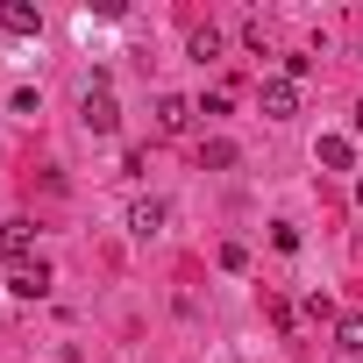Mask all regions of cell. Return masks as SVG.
Here are the masks:
<instances>
[{
    "instance_id": "1",
    "label": "cell",
    "mask_w": 363,
    "mask_h": 363,
    "mask_svg": "<svg viewBox=\"0 0 363 363\" xmlns=\"http://www.w3.org/2000/svg\"><path fill=\"white\" fill-rule=\"evenodd\" d=\"M79 121H86L93 135H114V121H121V114H114V93H107V79H93V86H86V100H79Z\"/></svg>"
},
{
    "instance_id": "2",
    "label": "cell",
    "mask_w": 363,
    "mask_h": 363,
    "mask_svg": "<svg viewBox=\"0 0 363 363\" xmlns=\"http://www.w3.org/2000/svg\"><path fill=\"white\" fill-rule=\"evenodd\" d=\"M8 292H15V299H43V292H50V264H43V257H36V264H15V271H8Z\"/></svg>"
},
{
    "instance_id": "3",
    "label": "cell",
    "mask_w": 363,
    "mask_h": 363,
    "mask_svg": "<svg viewBox=\"0 0 363 363\" xmlns=\"http://www.w3.org/2000/svg\"><path fill=\"white\" fill-rule=\"evenodd\" d=\"M264 114H271V121H292V114H299V86H292V79H264Z\"/></svg>"
},
{
    "instance_id": "4",
    "label": "cell",
    "mask_w": 363,
    "mask_h": 363,
    "mask_svg": "<svg viewBox=\"0 0 363 363\" xmlns=\"http://www.w3.org/2000/svg\"><path fill=\"white\" fill-rule=\"evenodd\" d=\"M0 264H29V221H0Z\"/></svg>"
},
{
    "instance_id": "5",
    "label": "cell",
    "mask_w": 363,
    "mask_h": 363,
    "mask_svg": "<svg viewBox=\"0 0 363 363\" xmlns=\"http://www.w3.org/2000/svg\"><path fill=\"white\" fill-rule=\"evenodd\" d=\"M157 128H164V135H186V128H193V100L164 93V100H157Z\"/></svg>"
},
{
    "instance_id": "6",
    "label": "cell",
    "mask_w": 363,
    "mask_h": 363,
    "mask_svg": "<svg viewBox=\"0 0 363 363\" xmlns=\"http://www.w3.org/2000/svg\"><path fill=\"white\" fill-rule=\"evenodd\" d=\"M128 228H135V235L150 242V235L164 228V200H135V207H128Z\"/></svg>"
},
{
    "instance_id": "7",
    "label": "cell",
    "mask_w": 363,
    "mask_h": 363,
    "mask_svg": "<svg viewBox=\"0 0 363 363\" xmlns=\"http://www.w3.org/2000/svg\"><path fill=\"white\" fill-rule=\"evenodd\" d=\"M0 29H8V36H36L43 22H36V8H22V0H8V8H0Z\"/></svg>"
},
{
    "instance_id": "8",
    "label": "cell",
    "mask_w": 363,
    "mask_h": 363,
    "mask_svg": "<svg viewBox=\"0 0 363 363\" xmlns=\"http://www.w3.org/2000/svg\"><path fill=\"white\" fill-rule=\"evenodd\" d=\"M313 157H320L328 171H349V157H356V143H349V135H320V150H313Z\"/></svg>"
},
{
    "instance_id": "9",
    "label": "cell",
    "mask_w": 363,
    "mask_h": 363,
    "mask_svg": "<svg viewBox=\"0 0 363 363\" xmlns=\"http://www.w3.org/2000/svg\"><path fill=\"white\" fill-rule=\"evenodd\" d=\"M335 342H342L349 356H363V313H342V328H335Z\"/></svg>"
},
{
    "instance_id": "10",
    "label": "cell",
    "mask_w": 363,
    "mask_h": 363,
    "mask_svg": "<svg viewBox=\"0 0 363 363\" xmlns=\"http://www.w3.org/2000/svg\"><path fill=\"white\" fill-rule=\"evenodd\" d=\"M193 57H200V65L221 57V36H214V29H193Z\"/></svg>"
},
{
    "instance_id": "11",
    "label": "cell",
    "mask_w": 363,
    "mask_h": 363,
    "mask_svg": "<svg viewBox=\"0 0 363 363\" xmlns=\"http://www.w3.org/2000/svg\"><path fill=\"white\" fill-rule=\"evenodd\" d=\"M200 164H214V171H221V164H235V143H207V150H200Z\"/></svg>"
},
{
    "instance_id": "12",
    "label": "cell",
    "mask_w": 363,
    "mask_h": 363,
    "mask_svg": "<svg viewBox=\"0 0 363 363\" xmlns=\"http://www.w3.org/2000/svg\"><path fill=\"white\" fill-rule=\"evenodd\" d=\"M221 271H250V250L242 242H221Z\"/></svg>"
},
{
    "instance_id": "13",
    "label": "cell",
    "mask_w": 363,
    "mask_h": 363,
    "mask_svg": "<svg viewBox=\"0 0 363 363\" xmlns=\"http://www.w3.org/2000/svg\"><path fill=\"white\" fill-rule=\"evenodd\" d=\"M356 135H363V100H356Z\"/></svg>"
},
{
    "instance_id": "14",
    "label": "cell",
    "mask_w": 363,
    "mask_h": 363,
    "mask_svg": "<svg viewBox=\"0 0 363 363\" xmlns=\"http://www.w3.org/2000/svg\"><path fill=\"white\" fill-rule=\"evenodd\" d=\"M356 200H363V178H356Z\"/></svg>"
}]
</instances>
